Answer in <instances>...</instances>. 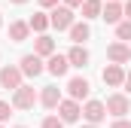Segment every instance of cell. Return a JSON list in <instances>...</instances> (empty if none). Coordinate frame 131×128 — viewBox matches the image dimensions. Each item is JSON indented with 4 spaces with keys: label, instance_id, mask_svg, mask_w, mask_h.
<instances>
[{
    "label": "cell",
    "instance_id": "cell-1",
    "mask_svg": "<svg viewBox=\"0 0 131 128\" xmlns=\"http://www.w3.org/2000/svg\"><path fill=\"white\" fill-rule=\"evenodd\" d=\"M49 22H52V28H55V31H70V25L76 22V15H73V6H67V3L52 6V12H49Z\"/></svg>",
    "mask_w": 131,
    "mask_h": 128
},
{
    "label": "cell",
    "instance_id": "cell-2",
    "mask_svg": "<svg viewBox=\"0 0 131 128\" xmlns=\"http://www.w3.org/2000/svg\"><path fill=\"white\" fill-rule=\"evenodd\" d=\"M37 101H40V95L34 92L31 86H25V82L12 92V107H15V110H34V104H37Z\"/></svg>",
    "mask_w": 131,
    "mask_h": 128
},
{
    "label": "cell",
    "instance_id": "cell-3",
    "mask_svg": "<svg viewBox=\"0 0 131 128\" xmlns=\"http://www.w3.org/2000/svg\"><path fill=\"white\" fill-rule=\"evenodd\" d=\"M21 79H25V73H21V67L18 64H6V67H0V86L3 89H18L21 86Z\"/></svg>",
    "mask_w": 131,
    "mask_h": 128
},
{
    "label": "cell",
    "instance_id": "cell-4",
    "mask_svg": "<svg viewBox=\"0 0 131 128\" xmlns=\"http://www.w3.org/2000/svg\"><path fill=\"white\" fill-rule=\"evenodd\" d=\"M82 119L101 125V122L107 119V104H104V101H85V104H82Z\"/></svg>",
    "mask_w": 131,
    "mask_h": 128
},
{
    "label": "cell",
    "instance_id": "cell-5",
    "mask_svg": "<svg viewBox=\"0 0 131 128\" xmlns=\"http://www.w3.org/2000/svg\"><path fill=\"white\" fill-rule=\"evenodd\" d=\"M104 104H107V113H110L113 119H122L125 113H131V101H128L125 95H119V92H116V95H110Z\"/></svg>",
    "mask_w": 131,
    "mask_h": 128
},
{
    "label": "cell",
    "instance_id": "cell-6",
    "mask_svg": "<svg viewBox=\"0 0 131 128\" xmlns=\"http://www.w3.org/2000/svg\"><path fill=\"white\" fill-rule=\"evenodd\" d=\"M58 116L67 122H79V116H82V104L79 101H73V98H61V104H58Z\"/></svg>",
    "mask_w": 131,
    "mask_h": 128
},
{
    "label": "cell",
    "instance_id": "cell-7",
    "mask_svg": "<svg viewBox=\"0 0 131 128\" xmlns=\"http://www.w3.org/2000/svg\"><path fill=\"white\" fill-rule=\"evenodd\" d=\"M18 67H21V73L25 76H31V79H37L43 70H46V64H43V58L37 55V52H31V55H25L21 61H18Z\"/></svg>",
    "mask_w": 131,
    "mask_h": 128
},
{
    "label": "cell",
    "instance_id": "cell-8",
    "mask_svg": "<svg viewBox=\"0 0 131 128\" xmlns=\"http://www.w3.org/2000/svg\"><path fill=\"white\" fill-rule=\"evenodd\" d=\"M107 58L113 64H128L131 61V43H122V40L119 43H110L107 46Z\"/></svg>",
    "mask_w": 131,
    "mask_h": 128
},
{
    "label": "cell",
    "instance_id": "cell-9",
    "mask_svg": "<svg viewBox=\"0 0 131 128\" xmlns=\"http://www.w3.org/2000/svg\"><path fill=\"white\" fill-rule=\"evenodd\" d=\"M101 79H104V82H107L110 89H119V86L125 82V67H122V64H113V61H110L107 67H104Z\"/></svg>",
    "mask_w": 131,
    "mask_h": 128
},
{
    "label": "cell",
    "instance_id": "cell-10",
    "mask_svg": "<svg viewBox=\"0 0 131 128\" xmlns=\"http://www.w3.org/2000/svg\"><path fill=\"white\" fill-rule=\"evenodd\" d=\"M101 18L107 25H119L125 18V9H122V0H107V6L101 9Z\"/></svg>",
    "mask_w": 131,
    "mask_h": 128
},
{
    "label": "cell",
    "instance_id": "cell-11",
    "mask_svg": "<svg viewBox=\"0 0 131 128\" xmlns=\"http://www.w3.org/2000/svg\"><path fill=\"white\" fill-rule=\"evenodd\" d=\"M92 92V86H89V79L85 76H73L70 82H67V95L73 98V101H85Z\"/></svg>",
    "mask_w": 131,
    "mask_h": 128
},
{
    "label": "cell",
    "instance_id": "cell-12",
    "mask_svg": "<svg viewBox=\"0 0 131 128\" xmlns=\"http://www.w3.org/2000/svg\"><path fill=\"white\" fill-rule=\"evenodd\" d=\"M46 70H49L52 76H64L67 70H70V61H67V55H58V52H52V55L46 58Z\"/></svg>",
    "mask_w": 131,
    "mask_h": 128
},
{
    "label": "cell",
    "instance_id": "cell-13",
    "mask_svg": "<svg viewBox=\"0 0 131 128\" xmlns=\"http://www.w3.org/2000/svg\"><path fill=\"white\" fill-rule=\"evenodd\" d=\"M67 61H70V67H85L89 64V49L82 43H73L70 52H67Z\"/></svg>",
    "mask_w": 131,
    "mask_h": 128
},
{
    "label": "cell",
    "instance_id": "cell-14",
    "mask_svg": "<svg viewBox=\"0 0 131 128\" xmlns=\"http://www.w3.org/2000/svg\"><path fill=\"white\" fill-rule=\"evenodd\" d=\"M40 104H43L46 110H58V104H61V89H58V86H46L43 95H40Z\"/></svg>",
    "mask_w": 131,
    "mask_h": 128
},
{
    "label": "cell",
    "instance_id": "cell-15",
    "mask_svg": "<svg viewBox=\"0 0 131 128\" xmlns=\"http://www.w3.org/2000/svg\"><path fill=\"white\" fill-rule=\"evenodd\" d=\"M34 52H37L40 58H49V55L55 52V40H52L49 34H40V37H37V43H34Z\"/></svg>",
    "mask_w": 131,
    "mask_h": 128
},
{
    "label": "cell",
    "instance_id": "cell-16",
    "mask_svg": "<svg viewBox=\"0 0 131 128\" xmlns=\"http://www.w3.org/2000/svg\"><path fill=\"white\" fill-rule=\"evenodd\" d=\"M28 37H31V25L28 22H12L9 25V40L12 43H25Z\"/></svg>",
    "mask_w": 131,
    "mask_h": 128
},
{
    "label": "cell",
    "instance_id": "cell-17",
    "mask_svg": "<svg viewBox=\"0 0 131 128\" xmlns=\"http://www.w3.org/2000/svg\"><path fill=\"white\" fill-rule=\"evenodd\" d=\"M89 37H92V28H89V22H85V18L70 25V40H73V43H85Z\"/></svg>",
    "mask_w": 131,
    "mask_h": 128
},
{
    "label": "cell",
    "instance_id": "cell-18",
    "mask_svg": "<svg viewBox=\"0 0 131 128\" xmlns=\"http://www.w3.org/2000/svg\"><path fill=\"white\" fill-rule=\"evenodd\" d=\"M82 18H101V9H104V0H82Z\"/></svg>",
    "mask_w": 131,
    "mask_h": 128
},
{
    "label": "cell",
    "instance_id": "cell-19",
    "mask_svg": "<svg viewBox=\"0 0 131 128\" xmlns=\"http://www.w3.org/2000/svg\"><path fill=\"white\" fill-rule=\"evenodd\" d=\"M28 25H31V31H37V34H46V28H52V22H49L46 12H34L31 18H28Z\"/></svg>",
    "mask_w": 131,
    "mask_h": 128
},
{
    "label": "cell",
    "instance_id": "cell-20",
    "mask_svg": "<svg viewBox=\"0 0 131 128\" xmlns=\"http://www.w3.org/2000/svg\"><path fill=\"white\" fill-rule=\"evenodd\" d=\"M116 37H119L122 43H131V18H122V22L116 25Z\"/></svg>",
    "mask_w": 131,
    "mask_h": 128
},
{
    "label": "cell",
    "instance_id": "cell-21",
    "mask_svg": "<svg viewBox=\"0 0 131 128\" xmlns=\"http://www.w3.org/2000/svg\"><path fill=\"white\" fill-rule=\"evenodd\" d=\"M40 128H64V119H61V116H46Z\"/></svg>",
    "mask_w": 131,
    "mask_h": 128
},
{
    "label": "cell",
    "instance_id": "cell-22",
    "mask_svg": "<svg viewBox=\"0 0 131 128\" xmlns=\"http://www.w3.org/2000/svg\"><path fill=\"white\" fill-rule=\"evenodd\" d=\"M12 110H15L12 104H6V101H0V122H6V119L12 116Z\"/></svg>",
    "mask_w": 131,
    "mask_h": 128
},
{
    "label": "cell",
    "instance_id": "cell-23",
    "mask_svg": "<svg viewBox=\"0 0 131 128\" xmlns=\"http://www.w3.org/2000/svg\"><path fill=\"white\" fill-rule=\"evenodd\" d=\"M110 128H131V122H128V119H125V116H122V119H116V122H113V125H110Z\"/></svg>",
    "mask_w": 131,
    "mask_h": 128
},
{
    "label": "cell",
    "instance_id": "cell-24",
    "mask_svg": "<svg viewBox=\"0 0 131 128\" xmlns=\"http://www.w3.org/2000/svg\"><path fill=\"white\" fill-rule=\"evenodd\" d=\"M40 6L43 9H52V6H58V0H40Z\"/></svg>",
    "mask_w": 131,
    "mask_h": 128
},
{
    "label": "cell",
    "instance_id": "cell-25",
    "mask_svg": "<svg viewBox=\"0 0 131 128\" xmlns=\"http://www.w3.org/2000/svg\"><path fill=\"white\" fill-rule=\"evenodd\" d=\"M122 9H125V18H131V0H125V3H122Z\"/></svg>",
    "mask_w": 131,
    "mask_h": 128
},
{
    "label": "cell",
    "instance_id": "cell-26",
    "mask_svg": "<svg viewBox=\"0 0 131 128\" xmlns=\"http://www.w3.org/2000/svg\"><path fill=\"white\" fill-rule=\"evenodd\" d=\"M122 86H125V89L131 92V70H125V82H122Z\"/></svg>",
    "mask_w": 131,
    "mask_h": 128
},
{
    "label": "cell",
    "instance_id": "cell-27",
    "mask_svg": "<svg viewBox=\"0 0 131 128\" xmlns=\"http://www.w3.org/2000/svg\"><path fill=\"white\" fill-rule=\"evenodd\" d=\"M67 6H73V9H79V6H82V0H64Z\"/></svg>",
    "mask_w": 131,
    "mask_h": 128
},
{
    "label": "cell",
    "instance_id": "cell-28",
    "mask_svg": "<svg viewBox=\"0 0 131 128\" xmlns=\"http://www.w3.org/2000/svg\"><path fill=\"white\" fill-rule=\"evenodd\" d=\"M82 128H98V125H95V122H89V125H82Z\"/></svg>",
    "mask_w": 131,
    "mask_h": 128
},
{
    "label": "cell",
    "instance_id": "cell-29",
    "mask_svg": "<svg viewBox=\"0 0 131 128\" xmlns=\"http://www.w3.org/2000/svg\"><path fill=\"white\" fill-rule=\"evenodd\" d=\"M9 3H28V0H9Z\"/></svg>",
    "mask_w": 131,
    "mask_h": 128
},
{
    "label": "cell",
    "instance_id": "cell-30",
    "mask_svg": "<svg viewBox=\"0 0 131 128\" xmlns=\"http://www.w3.org/2000/svg\"><path fill=\"white\" fill-rule=\"evenodd\" d=\"M0 28H3V15H0Z\"/></svg>",
    "mask_w": 131,
    "mask_h": 128
},
{
    "label": "cell",
    "instance_id": "cell-31",
    "mask_svg": "<svg viewBox=\"0 0 131 128\" xmlns=\"http://www.w3.org/2000/svg\"><path fill=\"white\" fill-rule=\"evenodd\" d=\"M15 128H25V125H15Z\"/></svg>",
    "mask_w": 131,
    "mask_h": 128
},
{
    "label": "cell",
    "instance_id": "cell-32",
    "mask_svg": "<svg viewBox=\"0 0 131 128\" xmlns=\"http://www.w3.org/2000/svg\"><path fill=\"white\" fill-rule=\"evenodd\" d=\"M0 128H3V122H0Z\"/></svg>",
    "mask_w": 131,
    "mask_h": 128
}]
</instances>
